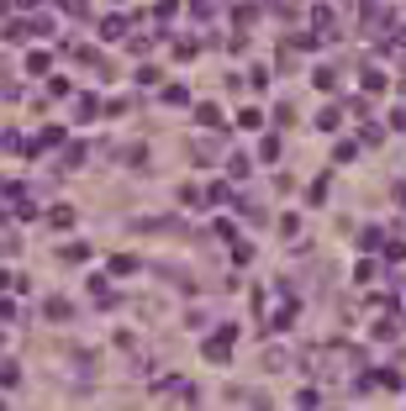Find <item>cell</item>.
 <instances>
[{"label":"cell","instance_id":"1","mask_svg":"<svg viewBox=\"0 0 406 411\" xmlns=\"http://www.w3.org/2000/svg\"><path fill=\"white\" fill-rule=\"evenodd\" d=\"M233 338H238V327H222L216 338H206V343H201V353H206L211 364H227V359H233Z\"/></svg>","mask_w":406,"mask_h":411},{"label":"cell","instance_id":"2","mask_svg":"<svg viewBox=\"0 0 406 411\" xmlns=\"http://www.w3.org/2000/svg\"><path fill=\"white\" fill-rule=\"evenodd\" d=\"M191 111H196V122L206 127V132H222L227 127V116H222V105H216V100H196Z\"/></svg>","mask_w":406,"mask_h":411},{"label":"cell","instance_id":"3","mask_svg":"<svg viewBox=\"0 0 406 411\" xmlns=\"http://www.w3.org/2000/svg\"><path fill=\"white\" fill-rule=\"evenodd\" d=\"M311 32H317V37H338V11L328 6V0L311 11Z\"/></svg>","mask_w":406,"mask_h":411},{"label":"cell","instance_id":"4","mask_svg":"<svg viewBox=\"0 0 406 411\" xmlns=\"http://www.w3.org/2000/svg\"><path fill=\"white\" fill-rule=\"evenodd\" d=\"M359 85L370 90V95H385V90H390V74L375 69V63H364V69H359Z\"/></svg>","mask_w":406,"mask_h":411},{"label":"cell","instance_id":"5","mask_svg":"<svg viewBox=\"0 0 406 411\" xmlns=\"http://www.w3.org/2000/svg\"><path fill=\"white\" fill-rule=\"evenodd\" d=\"M121 43H127V53H132V58H148V53L158 48V32H127Z\"/></svg>","mask_w":406,"mask_h":411},{"label":"cell","instance_id":"6","mask_svg":"<svg viewBox=\"0 0 406 411\" xmlns=\"http://www.w3.org/2000/svg\"><path fill=\"white\" fill-rule=\"evenodd\" d=\"M233 211H238L243 222H253V227H264V222H269V211H264V206H253L248 195H233Z\"/></svg>","mask_w":406,"mask_h":411},{"label":"cell","instance_id":"7","mask_svg":"<svg viewBox=\"0 0 406 411\" xmlns=\"http://www.w3.org/2000/svg\"><path fill=\"white\" fill-rule=\"evenodd\" d=\"M43 316H48V322H69V316H74V306H69L64 296H48V301H43Z\"/></svg>","mask_w":406,"mask_h":411},{"label":"cell","instance_id":"8","mask_svg":"<svg viewBox=\"0 0 406 411\" xmlns=\"http://www.w3.org/2000/svg\"><path fill=\"white\" fill-rule=\"evenodd\" d=\"M32 142H37V153H43V148H64V142H69V132H64V127H43Z\"/></svg>","mask_w":406,"mask_h":411},{"label":"cell","instance_id":"9","mask_svg":"<svg viewBox=\"0 0 406 411\" xmlns=\"http://www.w3.org/2000/svg\"><path fill=\"white\" fill-rule=\"evenodd\" d=\"M191 158H196L201 169H211V158H216V142H211V137H191Z\"/></svg>","mask_w":406,"mask_h":411},{"label":"cell","instance_id":"10","mask_svg":"<svg viewBox=\"0 0 406 411\" xmlns=\"http://www.w3.org/2000/svg\"><path fill=\"white\" fill-rule=\"evenodd\" d=\"M253 175V158L248 153H227V180H248Z\"/></svg>","mask_w":406,"mask_h":411},{"label":"cell","instance_id":"11","mask_svg":"<svg viewBox=\"0 0 406 411\" xmlns=\"http://www.w3.org/2000/svg\"><path fill=\"white\" fill-rule=\"evenodd\" d=\"M248 21H259V6L238 0V6H233V32H248Z\"/></svg>","mask_w":406,"mask_h":411},{"label":"cell","instance_id":"12","mask_svg":"<svg viewBox=\"0 0 406 411\" xmlns=\"http://www.w3.org/2000/svg\"><path fill=\"white\" fill-rule=\"evenodd\" d=\"M74 116H79V122H96V116H101V100L90 95V90H85V95H74Z\"/></svg>","mask_w":406,"mask_h":411},{"label":"cell","instance_id":"13","mask_svg":"<svg viewBox=\"0 0 406 411\" xmlns=\"http://www.w3.org/2000/svg\"><path fill=\"white\" fill-rule=\"evenodd\" d=\"M264 122H269V116L259 111V105H243V111H238V122H233V127H243V132H259Z\"/></svg>","mask_w":406,"mask_h":411},{"label":"cell","instance_id":"14","mask_svg":"<svg viewBox=\"0 0 406 411\" xmlns=\"http://www.w3.org/2000/svg\"><path fill=\"white\" fill-rule=\"evenodd\" d=\"M317 127H322V132H338V127H343V100H338V105H322V111H317Z\"/></svg>","mask_w":406,"mask_h":411},{"label":"cell","instance_id":"15","mask_svg":"<svg viewBox=\"0 0 406 411\" xmlns=\"http://www.w3.org/2000/svg\"><path fill=\"white\" fill-rule=\"evenodd\" d=\"M85 158H90L85 142H64V164L59 169H85Z\"/></svg>","mask_w":406,"mask_h":411},{"label":"cell","instance_id":"16","mask_svg":"<svg viewBox=\"0 0 406 411\" xmlns=\"http://www.w3.org/2000/svg\"><path fill=\"white\" fill-rule=\"evenodd\" d=\"M90 254H96L90 243H64V248H59V259H64V264H90Z\"/></svg>","mask_w":406,"mask_h":411},{"label":"cell","instance_id":"17","mask_svg":"<svg viewBox=\"0 0 406 411\" xmlns=\"http://www.w3.org/2000/svg\"><path fill=\"white\" fill-rule=\"evenodd\" d=\"M21 385V364L16 359H0V390H16Z\"/></svg>","mask_w":406,"mask_h":411},{"label":"cell","instance_id":"18","mask_svg":"<svg viewBox=\"0 0 406 411\" xmlns=\"http://www.w3.org/2000/svg\"><path fill=\"white\" fill-rule=\"evenodd\" d=\"M101 37H106V43H121V37H127V16H106L101 21Z\"/></svg>","mask_w":406,"mask_h":411},{"label":"cell","instance_id":"19","mask_svg":"<svg viewBox=\"0 0 406 411\" xmlns=\"http://www.w3.org/2000/svg\"><path fill=\"white\" fill-rule=\"evenodd\" d=\"M311 85L317 90H338V69L333 63H317V69H311Z\"/></svg>","mask_w":406,"mask_h":411},{"label":"cell","instance_id":"20","mask_svg":"<svg viewBox=\"0 0 406 411\" xmlns=\"http://www.w3.org/2000/svg\"><path fill=\"white\" fill-rule=\"evenodd\" d=\"M138 269H143V259H138V254H127V248L111 259V274H138Z\"/></svg>","mask_w":406,"mask_h":411},{"label":"cell","instance_id":"21","mask_svg":"<svg viewBox=\"0 0 406 411\" xmlns=\"http://www.w3.org/2000/svg\"><path fill=\"white\" fill-rule=\"evenodd\" d=\"M264 369H295V353H285V348H264Z\"/></svg>","mask_w":406,"mask_h":411},{"label":"cell","instance_id":"22","mask_svg":"<svg viewBox=\"0 0 406 411\" xmlns=\"http://www.w3.org/2000/svg\"><path fill=\"white\" fill-rule=\"evenodd\" d=\"M48 227L69 232V227H74V206H53V211H48Z\"/></svg>","mask_w":406,"mask_h":411},{"label":"cell","instance_id":"23","mask_svg":"<svg viewBox=\"0 0 406 411\" xmlns=\"http://www.w3.org/2000/svg\"><path fill=\"white\" fill-rule=\"evenodd\" d=\"M359 248H364V254H380V248H385V232H380V227H364V232H359Z\"/></svg>","mask_w":406,"mask_h":411},{"label":"cell","instance_id":"24","mask_svg":"<svg viewBox=\"0 0 406 411\" xmlns=\"http://www.w3.org/2000/svg\"><path fill=\"white\" fill-rule=\"evenodd\" d=\"M253 254H259V248L248 243V237H233V264L243 269V264H253Z\"/></svg>","mask_w":406,"mask_h":411},{"label":"cell","instance_id":"25","mask_svg":"<svg viewBox=\"0 0 406 411\" xmlns=\"http://www.w3.org/2000/svg\"><path fill=\"white\" fill-rule=\"evenodd\" d=\"M158 95H164V105H196V100H191V90H185V85H164Z\"/></svg>","mask_w":406,"mask_h":411},{"label":"cell","instance_id":"26","mask_svg":"<svg viewBox=\"0 0 406 411\" xmlns=\"http://www.w3.org/2000/svg\"><path fill=\"white\" fill-rule=\"evenodd\" d=\"M48 69H53V53H43V48L26 53V74H48Z\"/></svg>","mask_w":406,"mask_h":411},{"label":"cell","instance_id":"27","mask_svg":"<svg viewBox=\"0 0 406 411\" xmlns=\"http://www.w3.org/2000/svg\"><path fill=\"white\" fill-rule=\"evenodd\" d=\"M32 37V21H6V37L0 43H26Z\"/></svg>","mask_w":406,"mask_h":411},{"label":"cell","instance_id":"28","mask_svg":"<svg viewBox=\"0 0 406 411\" xmlns=\"http://www.w3.org/2000/svg\"><path fill=\"white\" fill-rule=\"evenodd\" d=\"M354 153H359V142H354V137L333 142V164H354Z\"/></svg>","mask_w":406,"mask_h":411},{"label":"cell","instance_id":"29","mask_svg":"<svg viewBox=\"0 0 406 411\" xmlns=\"http://www.w3.org/2000/svg\"><path fill=\"white\" fill-rule=\"evenodd\" d=\"M227 201H233V190H227L222 180H211L206 184V206H227Z\"/></svg>","mask_w":406,"mask_h":411},{"label":"cell","instance_id":"30","mask_svg":"<svg viewBox=\"0 0 406 411\" xmlns=\"http://www.w3.org/2000/svg\"><path fill=\"white\" fill-rule=\"evenodd\" d=\"M375 274H380V264H375V254H364V259H359V269H354V280H359V285H370Z\"/></svg>","mask_w":406,"mask_h":411},{"label":"cell","instance_id":"31","mask_svg":"<svg viewBox=\"0 0 406 411\" xmlns=\"http://www.w3.org/2000/svg\"><path fill=\"white\" fill-rule=\"evenodd\" d=\"M121 164L143 169V164H148V148H143V142H132V148H121Z\"/></svg>","mask_w":406,"mask_h":411},{"label":"cell","instance_id":"32","mask_svg":"<svg viewBox=\"0 0 406 411\" xmlns=\"http://www.w3.org/2000/svg\"><path fill=\"white\" fill-rule=\"evenodd\" d=\"M243 85H253V90H269V69H264V63H253V69L243 74Z\"/></svg>","mask_w":406,"mask_h":411},{"label":"cell","instance_id":"33","mask_svg":"<svg viewBox=\"0 0 406 411\" xmlns=\"http://www.w3.org/2000/svg\"><path fill=\"white\" fill-rule=\"evenodd\" d=\"M259 158H264V164H275V158H280V137H275V132L259 137Z\"/></svg>","mask_w":406,"mask_h":411},{"label":"cell","instance_id":"34","mask_svg":"<svg viewBox=\"0 0 406 411\" xmlns=\"http://www.w3.org/2000/svg\"><path fill=\"white\" fill-rule=\"evenodd\" d=\"M275 127H295V100H280L275 105Z\"/></svg>","mask_w":406,"mask_h":411},{"label":"cell","instance_id":"35","mask_svg":"<svg viewBox=\"0 0 406 411\" xmlns=\"http://www.w3.org/2000/svg\"><path fill=\"white\" fill-rule=\"evenodd\" d=\"M370 338H385V343H390V338H401V333H396V322H380V316H375V322H370Z\"/></svg>","mask_w":406,"mask_h":411},{"label":"cell","instance_id":"36","mask_svg":"<svg viewBox=\"0 0 406 411\" xmlns=\"http://www.w3.org/2000/svg\"><path fill=\"white\" fill-rule=\"evenodd\" d=\"M132 79H138V85H143V90H153V85H158V79H164V74H158V69H153V63H143V69H138V74H132Z\"/></svg>","mask_w":406,"mask_h":411},{"label":"cell","instance_id":"37","mask_svg":"<svg viewBox=\"0 0 406 411\" xmlns=\"http://www.w3.org/2000/svg\"><path fill=\"white\" fill-rule=\"evenodd\" d=\"M196 53H201L196 37H180V43H174V58H196Z\"/></svg>","mask_w":406,"mask_h":411},{"label":"cell","instance_id":"38","mask_svg":"<svg viewBox=\"0 0 406 411\" xmlns=\"http://www.w3.org/2000/svg\"><path fill=\"white\" fill-rule=\"evenodd\" d=\"M359 142H370V148H375V142H385V127H375V122L359 127Z\"/></svg>","mask_w":406,"mask_h":411},{"label":"cell","instance_id":"39","mask_svg":"<svg viewBox=\"0 0 406 411\" xmlns=\"http://www.w3.org/2000/svg\"><path fill=\"white\" fill-rule=\"evenodd\" d=\"M385 259H390V264L406 259V237H390V243H385Z\"/></svg>","mask_w":406,"mask_h":411},{"label":"cell","instance_id":"40","mask_svg":"<svg viewBox=\"0 0 406 411\" xmlns=\"http://www.w3.org/2000/svg\"><path fill=\"white\" fill-rule=\"evenodd\" d=\"M306 201H311V206H322V201H328V175H322V180L306 190Z\"/></svg>","mask_w":406,"mask_h":411},{"label":"cell","instance_id":"41","mask_svg":"<svg viewBox=\"0 0 406 411\" xmlns=\"http://www.w3.org/2000/svg\"><path fill=\"white\" fill-rule=\"evenodd\" d=\"M0 95H6V100H21V85H16L11 74H0Z\"/></svg>","mask_w":406,"mask_h":411},{"label":"cell","instance_id":"42","mask_svg":"<svg viewBox=\"0 0 406 411\" xmlns=\"http://www.w3.org/2000/svg\"><path fill=\"white\" fill-rule=\"evenodd\" d=\"M191 11H196V16H216V11H222V0H191Z\"/></svg>","mask_w":406,"mask_h":411},{"label":"cell","instance_id":"43","mask_svg":"<svg viewBox=\"0 0 406 411\" xmlns=\"http://www.w3.org/2000/svg\"><path fill=\"white\" fill-rule=\"evenodd\" d=\"M174 11H180V0H158L153 16H158V21H174Z\"/></svg>","mask_w":406,"mask_h":411},{"label":"cell","instance_id":"44","mask_svg":"<svg viewBox=\"0 0 406 411\" xmlns=\"http://www.w3.org/2000/svg\"><path fill=\"white\" fill-rule=\"evenodd\" d=\"M180 201H185V206H206V190H196V184H185V190H180Z\"/></svg>","mask_w":406,"mask_h":411},{"label":"cell","instance_id":"45","mask_svg":"<svg viewBox=\"0 0 406 411\" xmlns=\"http://www.w3.org/2000/svg\"><path fill=\"white\" fill-rule=\"evenodd\" d=\"M280 232L295 237V232H301V217H295V211H285V217H280Z\"/></svg>","mask_w":406,"mask_h":411},{"label":"cell","instance_id":"46","mask_svg":"<svg viewBox=\"0 0 406 411\" xmlns=\"http://www.w3.org/2000/svg\"><path fill=\"white\" fill-rule=\"evenodd\" d=\"M64 16H90V0H64Z\"/></svg>","mask_w":406,"mask_h":411},{"label":"cell","instance_id":"47","mask_svg":"<svg viewBox=\"0 0 406 411\" xmlns=\"http://www.w3.org/2000/svg\"><path fill=\"white\" fill-rule=\"evenodd\" d=\"M53 95H69V79H64V74L48 79V100H53Z\"/></svg>","mask_w":406,"mask_h":411},{"label":"cell","instance_id":"48","mask_svg":"<svg viewBox=\"0 0 406 411\" xmlns=\"http://www.w3.org/2000/svg\"><path fill=\"white\" fill-rule=\"evenodd\" d=\"M0 254H6V259H11V254H21V237H16V232H6V237H0Z\"/></svg>","mask_w":406,"mask_h":411},{"label":"cell","instance_id":"49","mask_svg":"<svg viewBox=\"0 0 406 411\" xmlns=\"http://www.w3.org/2000/svg\"><path fill=\"white\" fill-rule=\"evenodd\" d=\"M227 53H248V32H233V37H227Z\"/></svg>","mask_w":406,"mask_h":411},{"label":"cell","instance_id":"50","mask_svg":"<svg viewBox=\"0 0 406 411\" xmlns=\"http://www.w3.org/2000/svg\"><path fill=\"white\" fill-rule=\"evenodd\" d=\"M211 232H216V237H238V227H233L227 217H216V222H211Z\"/></svg>","mask_w":406,"mask_h":411},{"label":"cell","instance_id":"51","mask_svg":"<svg viewBox=\"0 0 406 411\" xmlns=\"http://www.w3.org/2000/svg\"><path fill=\"white\" fill-rule=\"evenodd\" d=\"M53 32V16H32V37H48Z\"/></svg>","mask_w":406,"mask_h":411},{"label":"cell","instance_id":"52","mask_svg":"<svg viewBox=\"0 0 406 411\" xmlns=\"http://www.w3.org/2000/svg\"><path fill=\"white\" fill-rule=\"evenodd\" d=\"M390 132H406V105H396V111H390Z\"/></svg>","mask_w":406,"mask_h":411},{"label":"cell","instance_id":"53","mask_svg":"<svg viewBox=\"0 0 406 411\" xmlns=\"http://www.w3.org/2000/svg\"><path fill=\"white\" fill-rule=\"evenodd\" d=\"M248 411H275V406H269V395H264V390H253V401H248Z\"/></svg>","mask_w":406,"mask_h":411},{"label":"cell","instance_id":"54","mask_svg":"<svg viewBox=\"0 0 406 411\" xmlns=\"http://www.w3.org/2000/svg\"><path fill=\"white\" fill-rule=\"evenodd\" d=\"M11 285H16V274H11V269H0V296H6Z\"/></svg>","mask_w":406,"mask_h":411},{"label":"cell","instance_id":"55","mask_svg":"<svg viewBox=\"0 0 406 411\" xmlns=\"http://www.w3.org/2000/svg\"><path fill=\"white\" fill-rule=\"evenodd\" d=\"M11 316H16V306H11V301L0 296V322H11Z\"/></svg>","mask_w":406,"mask_h":411},{"label":"cell","instance_id":"56","mask_svg":"<svg viewBox=\"0 0 406 411\" xmlns=\"http://www.w3.org/2000/svg\"><path fill=\"white\" fill-rule=\"evenodd\" d=\"M390 195H396V206H406V184H396V190H390Z\"/></svg>","mask_w":406,"mask_h":411},{"label":"cell","instance_id":"57","mask_svg":"<svg viewBox=\"0 0 406 411\" xmlns=\"http://www.w3.org/2000/svg\"><path fill=\"white\" fill-rule=\"evenodd\" d=\"M16 6H21V11H37V6H43V0H16Z\"/></svg>","mask_w":406,"mask_h":411},{"label":"cell","instance_id":"58","mask_svg":"<svg viewBox=\"0 0 406 411\" xmlns=\"http://www.w3.org/2000/svg\"><path fill=\"white\" fill-rule=\"evenodd\" d=\"M396 43H406V26H401V32H396Z\"/></svg>","mask_w":406,"mask_h":411},{"label":"cell","instance_id":"59","mask_svg":"<svg viewBox=\"0 0 406 411\" xmlns=\"http://www.w3.org/2000/svg\"><path fill=\"white\" fill-rule=\"evenodd\" d=\"M0 16H6V0H0Z\"/></svg>","mask_w":406,"mask_h":411},{"label":"cell","instance_id":"60","mask_svg":"<svg viewBox=\"0 0 406 411\" xmlns=\"http://www.w3.org/2000/svg\"><path fill=\"white\" fill-rule=\"evenodd\" d=\"M0 411H6V401H0Z\"/></svg>","mask_w":406,"mask_h":411},{"label":"cell","instance_id":"61","mask_svg":"<svg viewBox=\"0 0 406 411\" xmlns=\"http://www.w3.org/2000/svg\"><path fill=\"white\" fill-rule=\"evenodd\" d=\"M401 390H406V385H401Z\"/></svg>","mask_w":406,"mask_h":411},{"label":"cell","instance_id":"62","mask_svg":"<svg viewBox=\"0 0 406 411\" xmlns=\"http://www.w3.org/2000/svg\"><path fill=\"white\" fill-rule=\"evenodd\" d=\"M401 290H406V285H401Z\"/></svg>","mask_w":406,"mask_h":411},{"label":"cell","instance_id":"63","mask_svg":"<svg viewBox=\"0 0 406 411\" xmlns=\"http://www.w3.org/2000/svg\"><path fill=\"white\" fill-rule=\"evenodd\" d=\"M333 411H338V406H333Z\"/></svg>","mask_w":406,"mask_h":411}]
</instances>
